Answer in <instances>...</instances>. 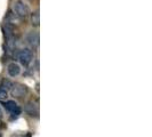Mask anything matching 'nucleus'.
I'll return each instance as SVG.
<instances>
[{
	"label": "nucleus",
	"mask_w": 152,
	"mask_h": 137,
	"mask_svg": "<svg viewBox=\"0 0 152 137\" xmlns=\"http://www.w3.org/2000/svg\"><path fill=\"white\" fill-rule=\"evenodd\" d=\"M17 58L20 63L24 65V66H28L30 64L32 60H33V54H32V50L29 49V48H24L22 50H20L18 54H17Z\"/></svg>",
	"instance_id": "2"
},
{
	"label": "nucleus",
	"mask_w": 152,
	"mask_h": 137,
	"mask_svg": "<svg viewBox=\"0 0 152 137\" xmlns=\"http://www.w3.org/2000/svg\"><path fill=\"white\" fill-rule=\"evenodd\" d=\"M25 111H26V113L30 114V115H33V113H38V107H37V105L36 104H33L32 102L31 103H29L28 105H26V107H25Z\"/></svg>",
	"instance_id": "8"
},
{
	"label": "nucleus",
	"mask_w": 152,
	"mask_h": 137,
	"mask_svg": "<svg viewBox=\"0 0 152 137\" xmlns=\"http://www.w3.org/2000/svg\"><path fill=\"white\" fill-rule=\"evenodd\" d=\"M4 106H5V109L7 110L9 113L13 114V117H18L21 114V112H22L21 107L18 106V104L16 103L15 101H7L4 104Z\"/></svg>",
	"instance_id": "3"
},
{
	"label": "nucleus",
	"mask_w": 152,
	"mask_h": 137,
	"mask_svg": "<svg viewBox=\"0 0 152 137\" xmlns=\"http://www.w3.org/2000/svg\"><path fill=\"white\" fill-rule=\"evenodd\" d=\"M7 73L9 74V77L15 78V77H17L21 73V66L17 63H15V62L9 63L7 66Z\"/></svg>",
	"instance_id": "5"
},
{
	"label": "nucleus",
	"mask_w": 152,
	"mask_h": 137,
	"mask_svg": "<svg viewBox=\"0 0 152 137\" xmlns=\"http://www.w3.org/2000/svg\"><path fill=\"white\" fill-rule=\"evenodd\" d=\"M8 97V91L5 87H0V102L5 101Z\"/></svg>",
	"instance_id": "9"
},
{
	"label": "nucleus",
	"mask_w": 152,
	"mask_h": 137,
	"mask_svg": "<svg viewBox=\"0 0 152 137\" xmlns=\"http://www.w3.org/2000/svg\"><path fill=\"white\" fill-rule=\"evenodd\" d=\"M26 41L30 44L32 47H37L39 45V34L37 32H30L26 36Z\"/></svg>",
	"instance_id": "6"
},
{
	"label": "nucleus",
	"mask_w": 152,
	"mask_h": 137,
	"mask_svg": "<svg viewBox=\"0 0 152 137\" xmlns=\"http://www.w3.org/2000/svg\"><path fill=\"white\" fill-rule=\"evenodd\" d=\"M13 10L18 18H26L30 15V7L23 0H16L13 5Z\"/></svg>",
	"instance_id": "1"
},
{
	"label": "nucleus",
	"mask_w": 152,
	"mask_h": 137,
	"mask_svg": "<svg viewBox=\"0 0 152 137\" xmlns=\"http://www.w3.org/2000/svg\"><path fill=\"white\" fill-rule=\"evenodd\" d=\"M1 117H2V112H1V110H0V119H1Z\"/></svg>",
	"instance_id": "10"
},
{
	"label": "nucleus",
	"mask_w": 152,
	"mask_h": 137,
	"mask_svg": "<svg viewBox=\"0 0 152 137\" xmlns=\"http://www.w3.org/2000/svg\"><path fill=\"white\" fill-rule=\"evenodd\" d=\"M31 24L32 26L34 28H38L40 25V14H39V10H36L31 14Z\"/></svg>",
	"instance_id": "7"
},
{
	"label": "nucleus",
	"mask_w": 152,
	"mask_h": 137,
	"mask_svg": "<svg viewBox=\"0 0 152 137\" xmlns=\"http://www.w3.org/2000/svg\"><path fill=\"white\" fill-rule=\"evenodd\" d=\"M26 91H28V88L24 85L16 84L13 85V87H12V95L15 97H22L26 94Z\"/></svg>",
	"instance_id": "4"
}]
</instances>
